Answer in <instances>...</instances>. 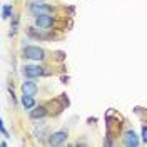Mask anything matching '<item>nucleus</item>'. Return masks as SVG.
Instances as JSON below:
<instances>
[{
  "label": "nucleus",
  "mask_w": 147,
  "mask_h": 147,
  "mask_svg": "<svg viewBox=\"0 0 147 147\" xmlns=\"http://www.w3.org/2000/svg\"><path fill=\"white\" fill-rule=\"evenodd\" d=\"M24 55L27 59H32V60H42L45 55H44V50L38 49V47H25L24 50Z\"/></svg>",
  "instance_id": "1"
},
{
  "label": "nucleus",
  "mask_w": 147,
  "mask_h": 147,
  "mask_svg": "<svg viewBox=\"0 0 147 147\" xmlns=\"http://www.w3.org/2000/svg\"><path fill=\"white\" fill-rule=\"evenodd\" d=\"M30 12H32L35 17H37V15H49V13L52 12V7L35 2V3H32V5H30Z\"/></svg>",
  "instance_id": "2"
},
{
  "label": "nucleus",
  "mask_w": 147,
  "mask_h": 147,
  "mask_svg": "<svg viewBox=\"0 0 147 147\" xmlns=\"http://www.w3.org/2000/svg\"><path fill=\"white\" fill-rule=\"evenodd\" d=\"M24 72H25V75H27L28 79H34V77H40L44 74V69L37 67V65H25Z\"/></svg>",
  "instance_id": "3"
},
{
  "label": "nucleus",
  "mask_w": 147,
  "mask_h": 147,
  "mask_svg": "<svg viewBox=\"0 0 147 147\" xmlns=\"http://www.w3.org/2000/svg\"><path fill=\"white\" fill-rule=\"evenodd\" d=\"M124 142H125V146L127 147H137L139 146V139H137V136H136V132H134V130L125 132V136H124Z\"/></svg>",
  "instance_id": "4"
},
{
  "label": "nucleus",
  "mask_w": 147,
  "mask_h": 147,
  "mask_svg": "<svg viewBox=\"0 0 147 147\" xmlns=\"http://www.w3.org/2000/svg\"><path fill=\"white\" fill-rule=\"evenodd\" d=\"M22 92H24L25 95H35V94H37L35 82H32L30 79H28V80H25V82L22 84Z\"/></svg>",
  "instance_id": "5"
},
{
  "label": "nucleus",
  "mask_w": 147,
  "mask_h": 147,
  "mask_svg": "<svg viewBox=\"0 0 147 147\" xmlns=\"http://www.w3.org/2000/svg\"><path fill=\"white\" fill-rule=\"evenodd\" d=\"M52 17L50 15H37L35 17V24L38 25L40 28H47V27H50L52 25Z\"/></svg>",
  "instance_id": "6"
},
{
  "label": "nucleus",
  "mask_w": 147,
  "mask_h": 147,
  "mask_svg": "<svg viewBox=\"0 0 147 147\" xmlns=\"http://www.w3.org/2000/svg\"><path fill=\"white\" fill-rule=\"evenodd\" d=\"M65 139H67V132H64V130L55 132V134H52V137H50V144L52 146H60V144L65 142Z\"/></svg>",
  "instance_id": "7"
},
{
  "label": "nucleus",
  "mask_w": 147,
  "mask_h": 147,
  "mask_svg": "<svg viewBox=\"0 0 147 147\" xmlns=\"http://www.w3.org/2000/svg\"><path fill=\"white\" fill-rule=\"evenodd\" d=\"M22 104H24L25 109H34V105H35L34 95H25V94H24V97H22Z\"/></svg>",
  "instance_id": "8"
},
{
  "label": "nucleus",
  "mask_w": 147,
  "mask_h": 147,
  "mask_svg": "<svg viewBox=\"0 0 147 147\" xmlns=\"http://www.w3.org/2000/svg\"><path fill=\"white\" fill-rule=\"evenodd\" d=\"M45 114H47V110L44 109V107H38V109H34L30 112V117H32V119H40V117H44Z\"/></svg>",
  "instance_id": "9"
},
{
  "label": "nucleus",
  "mask_w": 147,
  "mask_h": 147,
  "mask_svg": "<svg viewBox=\"0 0 147 147\" xmlns=\"http://www.w3.org/2000/svg\"><path fill=\"white\" fill-rule=\"evenodd\" d=\"M12 13H13V9H12L10 5H3V9H2V17L9 18V17H12Z\"/></svg>",
  "instance_id": "10"
},
{
  "label": "nucleus",
  "mask_w": 147,
  "mask_h": 147,
  "mask_svg": "<svg viewBox=\"0 0 147 147\" xmlns=\"http://www.w3.org/2000/svg\"><path fill=\"white\" fill-rule=\"evenodd\" d=\"M142 140L147 144V127H146V125L142 127Z\"/></svg>",
  "instance_id": "11"
}]
</instances>
